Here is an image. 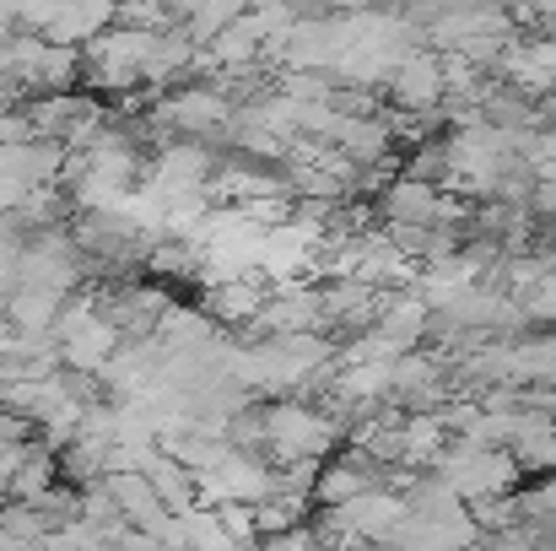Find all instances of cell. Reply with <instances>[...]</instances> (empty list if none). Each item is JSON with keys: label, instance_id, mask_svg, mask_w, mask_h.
<instances>
[{"label": "cell", "instance_id": "6da1fadb", "mask_svg": "<svg viewBox=\"0 0 556 551\" xmlns=\"http://www.w3.org/2000/svg\"><path fill=\"white\" fill-rule=\"evenodd\" d=\"M336 443H341V433L330 427L325 411H314L292 395L260 405V449H270L265 454L270 465H281V460H330Z\"/></svg>", "mask_w": 556, "mask_h": 551}, {"label": "cell", "instance_id": "7a4b0ae2", "mask_svg": "<svg viewBox=\"0 0 556 551\" xmlns=\"http://www.w3.org/2000/svg\"><path fill=\"white\" fill-rule=\"evenodd\" d=\"M389 87H394V98H400L405 109L427 114V109H438V98L448 92V82H443V60L427 54V49H405V54L389 65Z\"/></svg>", "mask_w": 556, "mask_h": 551}, {"label": "cell", "instance_id": "3957f363", "mask_svg": "<svg viewBox=\"0 0 556 551\" xmlns=\"http://www.w3.org/2000/svg\"><path fill=\"white\" fill-rule=\"evenodd\" d=\"M519 314L535 320V325H556V271L535 276V281L519 292Z\"/></svg>", "mask_w": 556, "mask_h": 551}, {"label": "cell", "instance_id": "277c9868", "mask_svg": "<svg viewBox=\"0 0 556 551\" xmlns=\"http://www.w3.org/2000/svg\"><path fill=\"white\" fill-rule=\"evenodd\" d=\"M0 551H5V541H0Z\"/></svg>", "mask_w": 556, "mask_h": 551}, {"label": "cell", "instance_id": "5b68a950", "mask_svg": "<svg viewBox=\"0 0 556 551\" xmlns=\"http://www.w3.org/2000/svg\"><path fill=\"white\" fill-rule=\"evenodd\" d=\"M552 481H556V471H552Z\"/></svg>", "mask_w": 556, "mask_h": 551}]
</instances>
